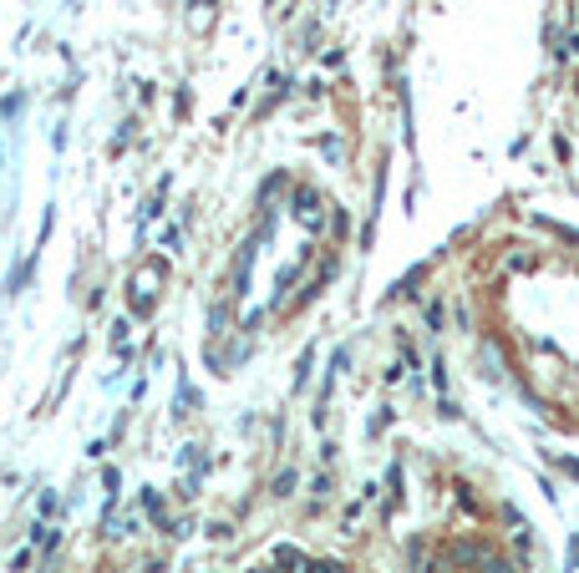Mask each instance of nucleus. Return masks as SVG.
I'll use <instances>...</instances> for the list:
<instances>
[{
  "mask_svg": "<svg viewBox=\"0 0 579 573\" xmlns=\"http://www.w3.org/2000/svg\"><path fill=\"white\" fill-rule=\"evenodd\" d=\"M260 573H270V569H260Z\"/></svg>",
  "mask_w": 579,
  "mask_h": 573,
  "instance_id": "nucleus-5",
  "label": "nucleus"
},
{
  "mask_svg": "<svg viewBox=\"0 0 579 573\" xmlns=\"http://www.w3.org/2000/svg\"><path fill=\"white\" fill-rule=\"evenodd\" d=\"M301 573H351L346 563H336V559H321V563H305Z\"/></svg>",
  "mask_w": 579,
  "mask_h": 573,
  "instance_id": "nucleus-4",
  "label": "nucleus"
},
{
  "mask_svg": "<svg viewBox=\"0 0 579 573\" xmlns=\"http://www.w3.org/2000/svg\"><path fill=\"white\" fill-rule=\"evenodd\" d=\"M447 559L458 563V569H468V573H514V563H508L498 549L478 543V538H458V543L447 549Z\"/></svg>",
  "mask_w": 579,
  "mask_h": 573,
  "instance_id": "nucleus-1",
  "label": "nucleus"
},
{
  "mask_svg": "<svg viewBox=\"0 0 579 573\" xmlns=\"http://www.w3.org/2000/svg\"><path fill=\"white\" fill-rule=\"evenodd\" d=\"M163 275H169V269H163V259H148L143 269L133 275V310L138 315H148L158 305V285H163Z\"/></svg>",
  "mask_w": 579,
  "mask_h": 573,
  "instance_id": "nucleus-2",
  "label": "nucleus"
},
{
  "mask_svg": "<svg viewBox=\"0 0 579 573\" xmlns=\"http://www.w3.org/2000/svg\"><path fill=\"white\" fill-rule=\"evenodd\" d=\"M295 218H301V224L311 228V234H315V228H321V224H326V208H321V193H315V188H295Z\"/></svg>",
  "mask_w": 579,
  "mask_h": 573,
  "instance_id": "nucleus-3",
  "label": "nucleus"
}]
</instances>
